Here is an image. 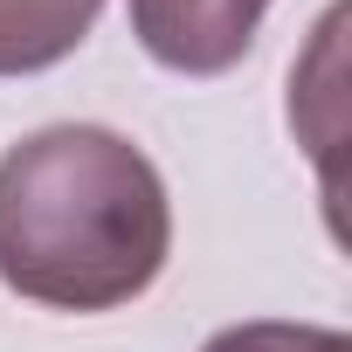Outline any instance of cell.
I'll return each mask as SVG.
<instances>
[{"label":"cell","mask_w":352,"mask_h":352,"mask_svg":"<svg viewBox=\"0 0 352 352\" xmlns=\"http://www.w3.org/2000/svg\"><path fill=\"white\" fill-rule=\"evenodd\" d=\"M173 256L159 166L111 124H42L0 152V283L42 311H124Z\"/></svg>","instance_id":"obj_1"},{"label":"cell","mask_w":352,"mask_h":352,"mask_svg":"<svg viewBox=\"0 0 352 352\" xmlns=\"http://www.w3.org/2000/svg\"><path fill=\"white\" fill-rule=\"evenodd\" d=\"M104 0H0V76L56 69L90 42Z\"/></svg>","instance_id":"obj_3"},{"label":"cell","mask_w":352,"mask_h":352,"mask_svg":"<svg viewBox=\"0 0 352 352\" xmlns=\"http://www.w3.org/2000/svg\"><path fill=\"white\" fill-rule=\"evenodd\" d=\"M131 8V35L138 49L173 69V76H228L263 14H270V0H124Z\"/></svg>","instance_id":"obj_2"},{"label":"cell","mask_w":352,"mask_h":352,"mask_svg":"<svg viewBox=\"0 0 352 352\" xmlns=\"http://www.w3.org/2000/svg\"><path fill=\"white\" fill-rule=\"evenodd\" d=\"M201 352H352V338H345V331H331V324L249 318V324H228V331H214Z\"/></svg>","instance_id":"obj_4"}]
</instances>
